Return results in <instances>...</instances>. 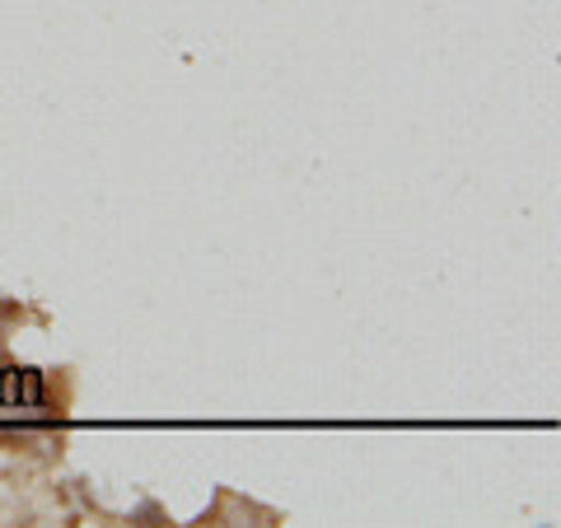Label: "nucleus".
<instances>
[]
</instances>
